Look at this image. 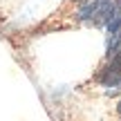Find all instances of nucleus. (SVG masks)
Returning a JSON list of instances; mask_svg holds the SVG:
<instances>
[{"instance_id":"f257e3e1","label":"nucleus","mask_w":121,"mask_h":121,"mask_svg":"<svg viewBox=\"0 0 121 121\" xmlns=\"http://www.w3.org/2000/svg\"><path fill=\"white\" fill-rule=\"evenodd\" d=\"M96 78L110 92H119V87H121V47L105 54V65L99 69Z\"/></svg>"}]
</instances>
